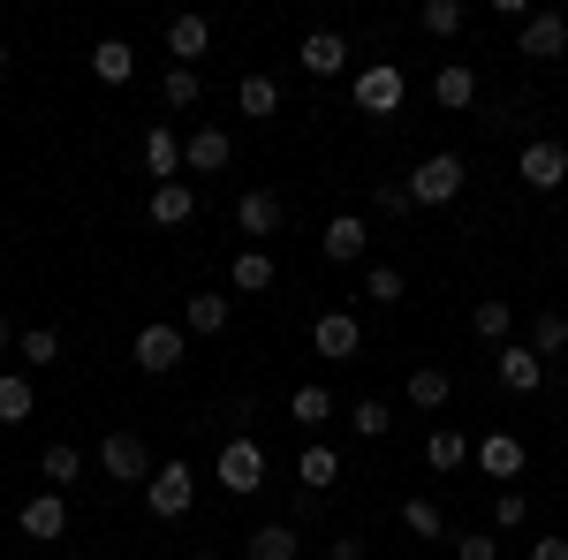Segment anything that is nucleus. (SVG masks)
<instances>
[{
  "label": "nucleus",
  "mask_w": 568,
  "mask_h": 560,
  "mask_svg": "<svg viewBox=\"0 0 568 560\" xmlns=\"http://www.w3.org/2000/svg\"><path fill=\"white\" fill-rule=\"evenodd\" d=\"M447 394H455V371H447V364H417V371H409V401H417V409H447Z\"/></svg>",
  "instance_id": "24"
},
{
  "label": "nucleus",
  "mask_w": 568,
  "mask_h": 560,
  "mask_svg": "<svg viewBox=\"0 0 568 560\" xmlns=\"http://www.w3.org/2000/svg\"><path fill=\"white\" fill-rule=\"evenodd\" d=\"M39 470H45V485H53V492H61V485H77V477H84V455H77V447H61V439H53V447H45V455H39Z\"/></svg>",
  "instance_id": "33"
},
{
  "label": "nucleus",
  "mask_w": 568,
  "mask_h": 560,
  "mask_svg": "<svg viewBox=\"0 0 568 560\" xmlns=\"http://www.w3.org/2000/svg\"><path fill=\"white\" fill-rule=\"evenodd\" d=\"M349 91H356V114H372V122H394V114H402V99H409V77H402L394 61H364Z\"/></svg>",
  "instance_id": "1"
},
{
  "label": "nucleus",
  "mask_w": 568,
  "mask_h": 560,
  "mask_svg": "<svg viewBox=\"0 0 568 560\" xmlns=\"http://www.w3.org/2000/svg\"><path fill=\"white\" fill-rule=\"evenodd\" d=\"M144 508H152L160 522H182L190 508H197V470H190V462H160L152 485H144Z\"/></svg>",
  "instance_id": "3"
},
{
  "label": "nucleus",
  "mask_w": 568,
  "mask_h": 560,
  "mask_svg": "<svg viewBox=\"0 0 568 560\" xmlns=\"http://www.w3.org/2000/svg\"><path fill=\"white\" fill-rule=\"evenodd\" d=\"M311 348H318L326 364H349L356 348H364V326H356V310H318V318H311Z\"/></svg>",
  "instance_id": "7"
},
{
  "label": "nucleus",
  "mask_w": 568,
  "mask_h": 560,
  "mask_svg": "<svg viewBox=\"0 0 568 560\" xmlns=\"http://www.w3.org/2000/svg\"><path fill=\"white\" fill-rule=\"evenodd\" d=\"M227 281H235V296H265L273 288V251H235V265H227Z\"/></svg>",
  "instance_id": "22"
},
{
  "label": "nucleus",
  "mask_w": 568,
  "mask_h": 560,
  "mask_svg": "<svg viewBox=\"0 0 568 560\" xmlns=\"http://www.w3.org/2000/svg\"><path fill=\"white\" fill-rule=\"evenodd\" d=\"M455 560H500V530H455Z\"/></svg>",
  "instance_id": "39"
},
{
  "label": "nucleus",
  "mask_w": 568,
  "mask_h": 560,
  "mask_svg": "<svg viewBox=\"0 0 568 560\" xmlns=\"http://www.w3.org/2000/svg\"><path fill=\"white\" fill-rule=\"evenodd\" d=\"M205 45H213V23H205V16H175V23H168V53H175V69H197Z\"/></svg>",
  "instance_id": "18"
},
{
  "label": "nucleus",
  "mask_w": 568,
  "mask_h": 560,
  "mask_svg": "<svg viewBox=\"0 0 568 560\" xmlns=\"http://www.w3.org/2000/svg\"><path fill=\"white\" fill-rule=\"evenodd\" d=\"M516 53H524V61H561V53H568V16L530 8V23L516 31Z\"/></svg>",
  "instance_id": "8"
},
{
  "label": "nucleus",
  "mask_w": 568,
  "mask_h": 560,
  "mask_svg": "<svg viewBox=\"0 0 568 560\" xmlns=\"http://www.w3.org/2000/svg\"><path fill=\"white\" fill-rule=\"evenodd\" d=\"M470 462H478V470L493 477V485H516V477L530 470V447L516 439V431H485V439H478V455H470Z\"/></svg>",
  "instance_id": "6"
},
{
  "label": "nucleus",
  "mask_w": 568,
  "mask_h": 560,
  "mask_svg": "<svg viewBox=\"0 0 568 560\" xmlns=\"http://www.w3.org/2000/svg\"><path fill=\"white\" fill-rule=\"evenodd\" d=\"M182 348H190V334H182V326H168V318H144V326H136V342H130V356L152 371V379H168V371L182 364Z\"/></svg>",
  "instance_id": "4"
},
{
  "label": "nucleus",
  "mask_w": 568,
  "mask_h": 560,
  "mask_svg": "<svg viewBox=\"0 0 568 560\" xmlns=\"http://www.w3.org/2000/svg\"><path fill=\"white\" fill-rule=\"evenodd\" d=\"M190 560H213V553H190Z\"/></svg>",
  "instance_id": "48"
},
{
  "label": "nucleus",
  "mask_w": 568,
  "mask_h": 560,
  "mask_svg": "<svg viewBox=\"0 0 568 560\" xmlns=\"http://www.w3.org/2000/svg\"><path fill=\"white\" fill-rule=\"evenodd\" d=\"M364 243H372V235H364V220H356V213H334V220H326V243H318V251H326L334 265H356V258H364Z\"/></svg>",
  "instance_id": "21"
},
{
  "label": "nucleus",
  "mask_w": 568,
  "mask_h": 560,
  "mask_svg": "<svg viewBox=\"0 0 568 560\" xmlns=\"http://www.w3.org/2000/svg\"><path fill=\"white\" fill-rule=\"evenodd\" d=\"M197 91H205V77H197V69H168V77H160V99H168V106H197Z\"/></svg>",
  "instance_id": "38"
},
{
  "label": "nucleus",
  "mask_w": 568,
  "mask_h": 560,
  "mask_svg": "<svg viewBox=\"0 0 568 560\" xmlns=\"http://www.w3.org/2000/svg\"><path fill=\"white\" fill-rule=\"evenodd\" d=\"M530 560H568V538L554 530V538H530Z\"/></svg>",
  "instance_id": "43"
},
{
  "label": "nucleus",
  "mask_w": 568,
  "mask_h": 560,
  "mask_svg": "<svg viewBox=\"0 0 568 560\" xmlns=\"http://www.w3.org/2000/svg\"><path fill=\"white\" fill-rule=\"evenodd\" d=\"M493 379H500L508 394H538L546 387V356H538L530 342H508L500 356H493Z\"/></svg>",
  "instance_id": "10"
},
{
  "label": "nucleus",
  "mask_w": 568,
  "mask_h": 560,
  "mask_svg": "<svg viewBox=\"0 0 568 560\" xmlns=\"http://www.w3.org/2000/svg\"><path fill=\"white\" fill-rule=\"evenodd\" d=\"M349 431H356V439H387V401H356Z\"/></svg>",
  "instance_id": "41"
},
{
  "label": "nucleus",
  "mask_w": 568,
  "mask_h": 560,
  "mask_svg": "<svg viewBox=\"0 0 568 560\" xmlns=\"http://www.w3.org/2000/svg\"><path fill=\"white\" fill-rule=\"evenodd\" d=\"M190 213H197V190L190 182H152V197H144V220L152 227H182Z\"/></svg>",
  "instance_id": "17"
},
{
  "label": "nucleus",
  "mask_w": 568,
  "mask_h": 560,
  "mask_svg": "<svg viewBox=\"0 0 568 560\" xmlns=\"http://www.w3.org/2000/svg\"><path fill=\"white\" fill-rule=\"evenodd\" d=\"M31 409H39V394L23 371H0V425H31Z\"/></svg>",
  "instance_id": "28"
},
{
  "label": "nucleus",
  "mask_w": 568,
  "mask_h": 560,
  "mask_svg": "<svg viewBox=\"0 0 568 560\" xmlns=\"http://www.w3.org/2000/svg\"><path fill=\"white\" fill-rule=\"evenodd\" d=\"M530 348L554 364V356L568 348V310H538V318H530Z\"/></svg>",
  "instance_id": "31"
},
{
  "label": "nucleus",
  "mask_w": 568,
  "mask_h": 560,
  "mask_svg": "<svg viewBox=\"0 0 568 560\" xmlns=\"http://www.w3.org/2000/svg\"><path fill=\"white\" fill-rule=\"evenodd\" d=\"M402 288H409V281H402L394 265H372V273H364V303H402Z\"/></svg>",
  "instance_id": "40"
},
{
  "label": "nucleus",
  "mask_w": 568,
  "mask_h": 560,
  "mask_svg": "<svg viewBox=\"0 0 568 560\" xmlns=\"http://www.w3.org/2000/svg\"><path fill=\"white\" fill-rule=\"evenodd\" d=\"M16 522H23V538L61 546V538H69V500H61V492H31V500L16 508Z\"/></svg>",
  "instance_id": "11"
},
{
  "label": "nucleus",
  "mask_w": 568,
  "mask_h": 560,
  "mask_svg": "<svg viewBox=\"0 0 568 560\" xmlns=\"http://www.w3.org/2000/svg\"><path fill=\"white\" fill-rule=\"evenodd\" d=\"M463 182H470L463 152H433V160H417V167H409V197H417V213H425V205H455V197H463Z\"/></svg>",
  "instance_id": "2"
},
{
  "label": "nucleus",
  "mask_w": 568,
  "mask_h": 560,
  "mask_svg": "<svg viewBox=\"0 0 568 560\" xmlns=\"http://www.w3.org/2000/svg\"><path fill=\"white\" fill-rule=\"evenodd\" d=\"M296 477H304V492H334L342 485V447H318L311 439L304 455H296Z\"/></svg>",
  "instance_id": "20"
},
{
  "label": "nucleus",
  "mask_w": 568,
  "mask_h": 560,
  "mask_svg": "<svg viewBox=\"0 0 568 560\" xmlns=\"http://www.w3.org/2000/svg\"><path fill=\"white\" fill-rule=\"evenodd\" d=\"M402 530H409V538H447V516L417 492V500H402Z\"/></svg>",
  "instance_id": "35"
},
{
  "label": "nucleus",
  "mask_w": 568,
  "mask_h": 560,
  "mask_svg": "<svg viewBox=\"0 0 568 560\" xmlns=\"http://www.w3.org/2000/svg\"><path fill=\"white\" fill-rule=\"evenodd\" d=\"M227 160H235V136L220 130V122H205V130L182 136V174H220Z\"/></svg>",
  "instance_id": "12"
},
{
  "label": "nucleus",
  "mask_w": 568,
  "mask_h": 560,
  "mask_svg": "<svg viewBox=\"0 0 568 560\" xmlns=\"http://www.w3.org/2000/svg\"><path fill=\"white\" fill-rule=\"evenodd\" d=\"M8 348H16V326H8V318H0V356H8Z\"/></svg>",
  "instance_id": "45"
},
{
  "label": "nucleus",
  "mask_w": 568,
  "mask_h": 560,
  "mask_svg": "<svg viewBox=\"0 0 568 560\" xmlns=\"http://www.w3.org/2000/svg\"><path fill=\"white\" fill-rule=\"evenodd\" d=\"M524 522H530V500L516 492V485H500V492H493V530L508 538V530H524Z\"/></svg>",
  "instance_id": "36"
},
{
  "label": "nucleus",
  "mask_w": 568,
  "mask_h": 560,
  "mask_svg": "<svg viewBox=\"0 0 568 560\" xmlns=\"http://www.w3.org/2000/svg\"><path fill=\"white\" fill-rule=\"evenodd\" d=\"M99 462H106L114 485H152V455H144V439H136V431H106Z\"/></svg>",
  "instance_id": "9"
},
{
  "label": "nucleus",
  "mask_w": 568,
  "mask_h": 560,
  "mask_svg": "<svg viewBox=\"0 0 568 560\" xmlns=\"http://www.w3.org/2000/svg\"><path fill=\"white\" fill-rule=\"evenodd\" d=\"M243 560H296V522H265V530H251Z\"/></svg>",
  "instance_id": "27"
},
{
  "label": "nucleus",
  "mask_w": 568,
  "mask_h": 560,
  "mask_svg": "<svg viewBox=\"0 0 568 560\" xmlns=\"http://www.w3.org/2000/svg\"><path fill=\"white\" fill-rule=\"evenodd\" d=\"M334 560H364V538H334Z\"/></svg>",
  "instance_id": "44"
},
{
  "label": "nucleus",
  "mask_w": 568,
  "mask_h": 560,
  "mask_svg": "<svg viewBox=\"0 0 568 560\" xmlns=\"http://www.w3.org/2000/svg\"><path fill=\"white\" fill-rule=\"evenodd\" d=\"M53 356H61V334L53 326H31L23 334V364H53Z\"/></svg>",
  "instance_id": "42"
},
{
  "label": "nucleus",
  "mask_w": 568,
  "mask_h": 560,
  "mask_svg": "<svg viewBox=\"0 0 568 560\" xmlns=\"http://www.w3.org/2000/svg\"><path fill=\"white\" fill-rule=\"evenodd\" d=\"M53 560H77V553H53Z\"/></svg>",
  "instance_id": "47"
},
{
  "label": "nucleus",
  "mask_w": 568,
  "mask_h": 560,
  "mask_svg": "<svg viewBox=\"0 0 568 560\" xmlns=\"http://www.w3.org/2000/svg\"><path fill=\"white\" fill-rule=\"evenodd\" d=\"M433 99H439V114H463V106H478V69H470V61H439Z\"/></svg>",
  "instance_id": "16"
},
{
  "label": "nucleus",
  "mask_w": 568,
  "mask_h": 560,
  "mask_svg": "<svg viewBox=\"0 0 568 560\" xmlns=\"http://www.w3.org/2000/svg\"><path fill=\"white\" fill-rule=\"evenodd\" d=\"M508 326H516V303H478L470 310V334L493 342V348H508Z\"/></svg>",
  "instance_id": "30"
},
{
  "label": "nucleus",
  "mask_w": 568,
  "mask_h": 560,
  "mask_svg": "<svg viewBox=\"0 0 568 560\" xmlns=\"http://www.w3.org/2000/svg\"><path fill=\"white\" fill-rule=\"evenodd\" d=\"M213 485H220V492H235V500L258 492V485H265V447H258V439H227L220 462H213Z\"/></svg>",
  "instance_id": "5"
},
{
  "label": "nucleus",
  "mask_w": 568,
  "mask_h": 560,
  "mask_svg": "<svg viewBox=\"0 0 568 560\" xmlns=\"http://www.w3.org/2000/svg\"><path fill=\"white\" fill-rule=\"evenodd\" d=\"M220 326H227V296L197 288V296L182 303V334H220Z\"/></svg>",
  "instance_id": "26"
},
{
  "label": "nucleus",
  "mask_w": 568,
  "mask_h": 560,
  "mask_svg": "<svg viewBox=\"0 0 568 560\" xmlns=\"http://www.w3.org/2000/svg\"><path fill=\"white\" fill-rule=\"evenodd\" d=\"M91 77H99V84H130V77H136L130 39H99V45H91Z\"/></svg>",
  "instance_id": "23"
},
{
  "label": "nucleus",
  "mask_w": 568,
  "mask_h": 560,
  "mask_svg": "<svg viewBox=\"0 0 568 560\" xmlns=\"http://www.w3.org/2000/svg\"><path fill=\"white\" fill-rule=\"evenodd\" d=\"M0 69H8V45H0Z\"/></svg>",
  "instance_id": "46"
},
{
  "label": "nucleus",
  "mask_w": 568,
  "mask_h": 560,
  "mask_svg": "<svg viewBox=\"0 0 568 560\" xmlns=\"http://www.w3.org/2000/svg\"><path fill=\"white\" fill-rule=\"evenodd\" d=\"M281 197H273V190H243V197H235V227H243V235H251V243H265V235H281Z\"/></svg>",
  "instance_id": "15"
},
{
  "label": "nucleus",
  "mask_w": 568,
  "mask_h": 560,
  "mask_svg": "<svg viewBox=\"0 0 568 560\" xmlns=\"http://www.w3.org/2000/svg\"><path fill=\"white\" fill-rule=\"evenodd\" d=\"M470 455H478V447H470L463 431H447V425H439L433 439H425V462H433L439 477H455V470H463V462H470Z\"/></svg>",
  "instance_id": "25"
},
{
  "label": "nucleus",
  "mask_w": 568,
  "mask_h": 560,
  "mask_svg": "<svg viewBox=\"0 0 568 560\" xmlns=\"http://www.w3.org/2000/svg\"><path fill=\"white\" fill-rule=\"evenodd\" d=\"M296 61H304V77L326 84V77H342V69H349V39H342V31H311V39L296 45Z\"/></svg>",
  "instance_id": "14"
},
{
  "label": "nucleus",
  "mask_w": 568,
  "mask_h": 560,
  "mask_svg": "<svg viewBox=\"0 0 568 560\" xmlns=\"http://www.w3.org/2000/svg\"><path fill=\"white\" fill-rule=\"evenodd\" d=\"M235 106H243L251 122H273V114H281V84H273V77H243V84H235Z\"/></svg>",
  "instance_id": "29"
},
{
  "label": "nucleus",
  "mask_w": 568,
  "mask_h": 560,
  "mask_svg": "<svg viewBox=\"0 0 568 560\" xmlns=\"http://www.w3.org/2000/svg\"><path fill=\"white\" fill-rule=\"evenodd\" d=\"M288 417H296V425H334V394L326 387H296L288 394Z\"/></svg>",
  "instance_id": "34"
},
{
  "label": "nucleus",
  "mask_w": 568,
  "mask_h": 560,
  "mask_svg": "<svg viewBox=\"0 0 568 560\" xmlns=\"http://www.w3.org/2000/svg\"><path fill=\"white\" fill-rule=\"evenodd\" d=\"M417 23H425L433 39H455V31L470 23V8H463V0H425V8H417Z\"/></svg>",
  "instance_id": "32"
},
{
  "label": "nucleus",
  "mask_w": 568,
  "mask_h": 560,
  "mask_svg": "<svg viewBox=\"0 0 568 560\" xmlns=\"http://www.w3.org/2000/svg\"><path fill=\"white\" fill-rule=\"evenodd\" d=\"M372 213H379V220H409V213H417L409 182H372Z\"/></svg>",
  "instance_id": "37"
},
{
  "label": "nucleus",
  "mask_w": 568,
  "mask_h": 560,
  "mask_svg": "<svg viewBox=\"0 0 568 560\" xmlns=\"http://www.w3.org/2000/svg\"><path fill=\"white\" fill-rule=\"evenodd\" d=\"M516 174H524L530 190H561V182H568V144H554V136H530L524 160H516Z\"/></svg>",
  "instance_id": "13"
},
{
  "label": "nucleus",
  "mask_w": 568,
  "mask_h": 560,
  "mask_svg": "<svg viewBox=\"0 0 568 560\" xmlns=\"http://www.w3.org/2000/svg\"><path fill=\"white\" fill-rule=\"evenodd\" d=\"M561 265H568V243H561Z\"/></svg>",
  "instance_id": "49"
},
{
  "label": "nucleus",
  "mask_w": 568,
  "mask_h": 560,
  "mask_svg": "<svg viewBox=\"0 0 568 560\" xmlns=\"http://www.w3.org/2000/svg\"><path fill=\"white\" fill-rule=\"evenodd\" d=\"M144 174H152V182H182V136L160 130V122L144 130Z\"/></svg>",
  "instance_id": "19"
}]
</instances>
